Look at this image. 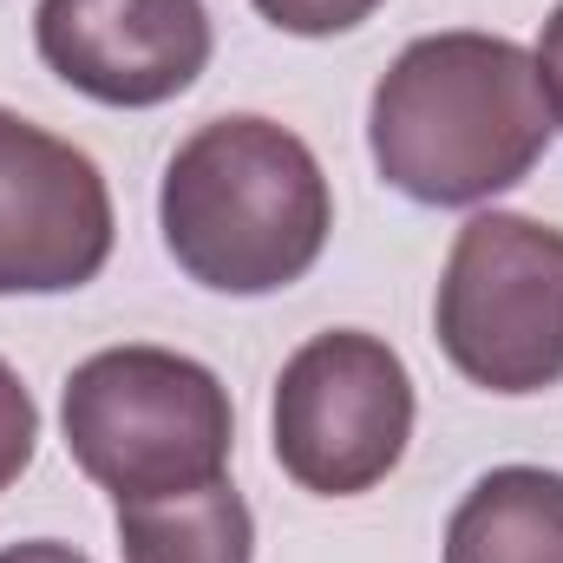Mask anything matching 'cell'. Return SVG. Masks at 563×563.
<instances>
[{
	"label": "cell",
	"instance_id": "4fadbf2b",
	"mask_svg": "<svg viewBox=\"0 0 563 563\" xmlns=\"http://www.w3.org/2000/svg\"><path fill=\"white\" fill-rule=\"evenodd\" d=\"M0 563H92V558L73 551V544H59V538H26V544H7Z\"/></svg>",
	"mask_w": 563,
	"mask_h": 563
},
{
	"label": "cell",
	"instance_id": "6da1fadb",
	"mask_svg": "<svg viewBox=\"0 0 563 563\" xmlns=\"http://www.w3.org/2000/svg\"><path fill=\"white\" fill-rule=\"evenodd\" d=\"M538 59L505 33H420L367 99V151L387 190L426 210H478L551 151Z\"/></svg>",
	"mask_w": 563,
	"mask_h": 563
},
{
	"label": "cell",
	"instance_id": "8992f818",
	"mask_svg": "<svg viewBox=\"0 0 563 563\" xmlns=\"http://www.w3.org/2000/svg\"><path fill=\"white\" fill-rule=\"evenodd\" d=\"M119 217L79 144L0 106V295H73L112 263Z\"/></svg>",
	"mask_w": 563,
	"mask_h": 563
},
{
	"label": "cell",
	"instance_id": "5b68a950",
	"mask_svg": "<svg viewBox=\"0 0 563 563\" xmlns=\"http://www.w3.org/2000/svg\"><path fill=\"white\" fill-rule=\"evenodd\" d=\"M413 413V374L380 334H308L282 361L269 400L276 465L314 498H361L407 459Z\"/></svg>",
	"mask_w": 563,
	"mask_h": 563
},
{
	"label": "cell",
	"instance_id": "7a4b0ae2",
	"mask_svg": "<svg viewBox=\"0 0 563 563\" xmlns=\"http://www.w3.org/2000/svg\"><path fill=\"white\" fill-rule=\"evenodd\" d=\"M157 230L197 288L256 301L295 288L321 263L334 190L308 139L263 112H223L170 151Z\"/></svg>",
	"mask_w": 563,
	"mask_h": 563
},
{
	"label": "cell",
	"instance_id": "9c48e42d",
	"mask_svg": "<svg viewBox=\"0 0 563 563\" xmlns=\"http://www.w3.org/2000/svg\"><path fill=\"white\" fill-rule=\"evenodd\" d=\"M125 563H256V518L230 478L119 505Z\"/></svg>",
	"mask_w": 563,
	"mask_h": 563
},
{
	"label": "cell",
	"instance_id": "8fae6325",
	"mask_svg": "<svg viewBox=\"0 0 563 563\" xmlns=\"http://www.w3.org/2000/svg\"><path fill=\"white\" fill-rule=\"evenodd\" d=\"M40 452V407L26 394V380L0 361V492L20 485V472L33 465Z\"/></svg>",
	"mask_w": 563,
	"mask_h": 563
},
{
	"label": "cell",
	"instance_id": "7c38bea8",
	"mask_svg": "<svg viewBox=\"0 0 563 563\" xmlns=\"http://www.w3.org/2000/svg\"><path fill=\"white\" fill-rule=\"evenodd\" d=\"M538 86H544V106H551V125L563 132V0L551 7L544 33H538Z\"/></svg>",
	"mask_w": 563,
	"mask_h": 563
},
{
	"label": "cell",
	"instance_id": "3957f363",
	"mask_svg": "<svg viewBox=\"0 0 563 563\" xmlns=\"http://www.w3.org/2000/svg\"><path fill=\"white\" fill-rule=\"evenodd\" d=\"M59 432L73 465L112 492V505L170 498L230 478L236 407L230 387L177 347H99L66 374Z\"/></svg>",
	"mask_w": 563,
	"mask_h": 563
},
{
	"label": "cell",
	"instance_id": "277c9868",
	"mask_svg": "<svg viewBox=\"0 0 563 563\" xmlns=\"http://www.w3.org/2000/svg\"><path fill=\"white\" fill-rule=\"evenodd\" d=\"M439 354L485 394L525 400L563 380V230L478 210L439 269Z\"/></svg>",
	"mask_w": 563,
	"mask_h": 563
},
{
	"label": "cell",
	"instance_id": "52a82bcc",
	"mask_svg": "<svg viewBox=\"0 0 563 563\" xmlns=\"http://www.w3.org/2000/svg\"><path fill=\"white\" fill-rule=\"evenodd\" d=\"M40 66L92 106L151 112L190 92L217 53L203 0H40Z\"/></svg>",
	"mask_w": 563,
	"mask_h": 563
},
{
	"label": "cell",
	"instance_id": "30bf717a",
	"mask_svg": "<svg viewBox=\"0 0 563 563\" xmlns=\"http://www.w3.org/2000/svg\"><path fill=\"white\" fill-rule=\"evenodd\" d=\"M387 0H256V13L276 26V33H295V40H334V33H354L361 20H374Z\"/></svg>",
	"mask_w": 563,
	"mask_h": 563
},
{
	"label": "cell",
	"instance_id": "ba28073f",
	"mask_svg": "<svg viewBox=\"0 0 563 563\" xmlns=\"http://www.w3.org/2000/svg\"><path fill=\"white\" fill-rule=\"evenodd\" d=\"M445 563H563V472L492 465L445 518Z\"/></svg>",
	"mask_w": 563,
	"mask_h": 563
}]
</instances>
